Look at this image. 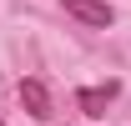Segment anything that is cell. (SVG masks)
Wrapping results in <instances>:
<instances>
[{
    "label": "cell",
    "instance_id": "obj_1",
    "mask_svg": "<svg viewBox=\"0 0 131 126\" xmlns=\"http://www.w3.org/2000/svg\"><path fill=\"white\" fill-rule=\"evenodd\" d=\"M66 15H76L81 25H96V30H106L116 20V10L106 5V0H66Z\"/></svg>",
    "mask_w": 131,
    "mask_h": 126
},
{
    "label": "cell",
    "instance_id": "obj_2",
    "mask_svg": "<svg viewBox=\"0 0 131 126\" xmlns=\"http://www.w3.org/2000/svg\"><path fill=\"white\" fill-rule=\"evenodd\" d=\"M20 101H25V111H30L35 121L50 116V91L40 86V81H20Z\"/></svg>",
    "mask_w": 131,
    "mask_h": 126
},
{
    "label": "cell",
    "instance_id": "obj_3",
    "mask_svg": "<svg viewBox=\"0 0 131 126\" xmlns=\"http://www.w3.org/2000/svg\"><path fill=\"white\" fill-rule=\"evenodd\" d=\"M111 101H116V81H106V86H86V91H81V111H86V116H106Z\"/></svg>",
    "mask_w": 131,
    "mask_h": 126
},
{
    "label": "cell",
    "instance_id": "obj_4",
    "mask_svg": "<svg viewBox=\"0 0 131 126\" xmlns=\"http://www.w3.org/2000/svg\"><path fill=\"white\" fill-rule=\"evenodd\" d=\"M0 126H5V121H0Z\"/></svg>",
    "mask_w": 131,
    "mask_h": 126
}]
</instances>
